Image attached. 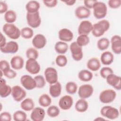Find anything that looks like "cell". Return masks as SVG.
<instances>
[{"mask_svg": "<svg viewBox=\"0 0 121 121\" xmlns=\"http://www.w3.org/2000/svg\"><path fill=\"white\" fill-rule=\"evenodd\" d=\"M45 80L50 85L58 81V73L57 70L53 67H48L44 70Z\"/></svg>", "mask_w": 121, "mask_h": 121, "instance_id": "cell-8", "label": "cell"}, {"mask_svg": "<svg viewBox=\"0 0 121 121\" xmlns=\"http://www.w3.org/2000/svg\"><path fill=\"white\" fill-rule=\"evenodd\" d=\"M100 113L102 116L110 120H114L119 116L118 110L111 106L107 105L103 107L100 110Z\"/></svg>", "mask_w": 121, "mask_h": 121, "instance_id": "cell-4", "label": "cell"}, {"mask_svg": "<svg viewBox=\"0 0 121 121\" xmlns=\"http://www.w3.org/2000/svg\"><path fill=\"white\" fill-rule=\"evenodd\" d=\"M3 74L4 76L9 79H12L15 78V77H16L17 75L16 72L10 69H9L3 72Z\"/></svg>", "mask_w": 121, "mask_h": 121, "instance_id": "cell-45", "label": "cell"}, {"mask_svg": "<svg viewBox=\"0 0 121 121\" xmlns=\"http://www.w3.org/2000/svg\"><path fill=\"white\" fill-rule=\"evenodd\" d=\"M59 106L63 110H69L73 104V98L69 95L62 96L59 101Z\"/></svg>", "mask_w": 121, "mask_h": 121, "instance_id": "cell-15", "label": "cell"}, {"mask_svg": "<svg viewBox=\"0 0 121 121\" xmlns=\"http://www.w3.org/2000/svg\"><path fill=\"white\" fill-rule=\"evenodd\" d=\"M62 2L65 3L67 5L72 6L76 2V0H62Z\"/></svg>", "mask_w": 121, "mask_h": 121, "instance_id": "cell-52", "label": "cell"}, {"mask_svg": "<svg viewBox=\"0 0 121 121\" xmlns=\"http://www.w3.org/2000/svg\"><path fill=\"white\" fill-rule=\"evenodd\" d=\"M90 42L89 37L87 35H80L77 38L76 43L77 44L81 46H85L88 44Z\"/></svg>", "mask_w": 121, "mask_h": 121, "instance_id": "cell-36", "label": "cell"}, {"mask_svg": "<svg viewBox=\"0 0 121 121\" xmlns=\"http://www.w3.org/2000/svg\"><path fill=\"white\" fill-rule=\"evenodd\" d=\"M59 39L62 42H70L73 39V34L69 29L62 28L58 32Z\"/></svg>", "mask_w": 121, "mask_h": 121, "instance_id": "cell-20", "label": "cell"}, {"mask_svg": "<svg viewBox=\"0 0 121 121\" xmlns=\"http://www.w3.org/2000/svg\"><path fill=\"white\" fill-rule=\"evenodd\" d=\"M26 69L31 74H37L40 70V65L37 60L34 59H29L26 60Z\"/></svg>", "mask_w": 121, "mask_h": 121, "instance_id": "cell-10", "label": "cell"}, {"mask_svg": "<svg viewBox=\"0 0 121 121\" xmlns=\"http://www.w3.org/2000/svg\"><path fill=\"white\" fill-rule=\"evenodd\" d=\"M26 20L28 25L32 28L39 27L41 23V18L39 11L35 13H28L26 14Z\"/></svg>", "mask_w": 121, "mask_h": 121, "instance_id": "cell-6", "label": "cell"}, {"mask_svg": "<svg viewBox=\"0 0 121 121\" xmlns=\"http://www.w3.org/2000/svg\"><path fill=\"white\" fill-rule=\"evenodd\" d=\"M21 36L24 39H30L34 35L33 30L29 27H25L20 30Z\"/></svg>", "mask_w": 121, "mask_h": 121, "instance_id": "cell-35", "label": "cell"}, {"mask_svg": "<svg viewBox=\"0 0 121 121\" xmlns=\"http://www.w3.org/2000/svg\"><path fill=\"white\" fill-rule=\"evenodd\" d=\"M0 13L2 14L4 13H6L8 11V6L7 4L5 1H0Z\"/></svg>", "mask_w": 121, "mask_h": 121, "instance_id": "cell-50", "label": "cell"}, {"mask_svg": "<svg viewBox=\"0 0 121 121\" xmlns=\"http://www.w3.org/2000/svg\"><path fill=\"white\" fill-rule=\"evenodd\" d=\"M0 70L4 72L7 69H10V65L9 63L6 60H1L0 62Z\"/></svg>", "mask_w": 121, "mask_h": 121, "instance_id": "cell-46", "label": "cell"}, {"mask_svg": "<svg viewBox=\"0 0 121 121\" xmlns=\"http://www.w3.org/2000/svg\"><path fill=\"white\" fill-rule=\"evenodd\" d=\"M12 88L6 84V80L1 78L0 83V95L1 97L5 98L11 94Z\"/></svg>", "mask_w": 121, "mask_h": 121, "instance_id": "cell-21", "label": "cell"}, {"mask_svg": "<svg viewBox=\"0 0 121 121\" xmlns=\"http://www.w3.org/2000/svg\"><path fill=\"white\" fill-rule=\"evenodd\" d=\"M86 65L87 68L89 70L93 71H96L100 68L101 63L97 58L93 57L88 60Z\"/></svg>", "mask_w": 121, "mask_h": 121, "instance_id": "cell-26", "label": "cell"}, {"mask_svg": "<svg viewBox=\"0 0 121 121\" xmlns=\"http://www.w3.org/2000/svg\"><path fill=\"white\" fill-rule=\"evenodd\" d=\"M94 88L90 84H84L80 86L78 90V95L82 99H86L90 97L93 94Z\"/></svg>", "mask_w": 121, "mask_h": 121, "instance_id": "cell-11", "label": "cell"}, {"mask_svg": "<svg viewBox=\"0 0 121 121\" xmlns=\"http://www.w3.org/2000/svg\"><path fill=\"white\" fill-rule=\"evenodd\" d=\"M13 118L16 121H25L26 120L27 115L24 111L18 110L14 113Z\"/></svg>", "mask_w": 121, "mask_h": 121, "instance_id": "cell-39", "label": "cell"}, {"mask_svg": "<svg viewBox=\"0 0 121 121\" xmlns=\"http://www.w3.org/2000/svg\"><path fill=\"white\" fill-rule=\"evenodd\" d=\"M35 103L33 100L30 98L25 99L20 104V107L24 111L28 112L34 108Z\"/></svg>", "mask_w": 121, "mask_h": 121, "instance_id": "cell-29", "label": "cell"}, {"mask_svg": "<svg viewBox=\"0 0 121 121\" xmlns=\"http://www.w3.org/2000/svg\"><path fill=\"white\" fill-rule=\"evenodd\" d=\"M60 112L59 108L55 105H51L49 106L47 110V113L49 116L52 118H54L58 116Z\"/></svg>", "mask_w": 121, "mask_h": 121, "instance_id": "cell-38", "label": "cell"}, {"mask_svg": "<svg viewBox=\"0 0 121 121\" xmlns=\"http://www.w3.org/2000/svg\"><path fill=\"white\" fill-rule=\"evenodd\" d=\"M65 88L66 92L70 95L75 94L78 89V85L77 84L73 81H69L66 84Z\"/></svg>", "mask_w": 121, "mask_h": 121, "instance_id": "cell-37", "label": "cell"}, {"mask_svg": "<svg viewBox=\"0 0 121 121\" xmlns=\"http://www.w3.org/2000/svg\"><path fill=\"white\" fill-rule=\"evenodd\" d=\"M26 91L21 86L16 85L12 87L11 95L15 101H21L26 97Z\"/></svg>", "mask_w": 121, "mask_h": 121, "instance_id": "cell-12", "label": "cell"}, {"mask_svg": "<svg viewBox=\"0 0 121 121\" xmlns=\"http://www.w3.org/2000/svg\"><path fill=\"white\" fill-rule=\"evenodd\" d=\"M4 19L7 23L13 24L17 19L16 13L13 10H8L4 15Z\"/></svg>", "mask_w": 121, "mask_h": 121, "instance_id": "cell-33", "label": "cell"}, {"mask_svg": "<svg viewBox=\"0 0 121 121\" xmlns=\"http://www.w3.org/2000/svg\"><path fill=\"white\" fill-rule=\"evenodd\" d=\"M26 55L28 59H34L36 60L39 56V53L36 48L31 47L27 49Z\"/></svg>", "mask_w": 121, "mask_h": 121, "instance_id": "cell-40", "label": "cell"}, {"mask_svg": "<svg viewBox=\"0 0 121 121\" xmlns=\"http://www.w3.org/2000/svg\"><path fill=\"white\" fill-rule=\"evenodd\" d=\"M113 70L111 68L108 67H104L101 69L100 74L101 77L105 79L109 75L113 73Z\"/></svg>", "mask_w": 121, "mask_h": 121, "instance_id": "cell-43", "label": "cell"}, {"mask_svg": "<svg viewBox=\"0 0 121 121\" xmlns=\"http://www.w3.org/2000/svg\"><path fill=\"white\" fill-rule=\"evenodd\" d=\"M55 62L58 66L60 67H63L67 65L68 63V60L66 56L63 54H60L56 57Z\"/></svg>", "mask_w": 121, "mask_h": 121, "instance_id": "cell-41", "label": "cell"}, {"mask_svg": "<svg viewBox=\"0 0 121 121\" xmlns=\"http://www.w3.org/2000/svg\"><path fill=\"white\" fill-rule=\"evenodd\" d=\"M111 48L112 52L116 54L121 53V38L119 35H114L111 39Z\"/></svg>", "mask_w": 121, "mask_h": 121, "instance_id": "cell-18", "label": "cell"}, {"mask_svg": "<svg viewBox=\"0 0 121 121\" xmlns=\"http://www.w3.org/2000/svg\"><path fill=\"white\" fill-rule=\"evenodd\" d=\"M39 104L42 107L49 106L52 103V99L49 95L46 94H43L40 95L38 99Z\"/></svg>", "mask_w": 121, "mask_h": 121, "instance_id": "cell-32", "label": "cell"}, {"mask_svg": "<svg viewBox=\"0 0 121 121\" xmlns=\"http://www.w3.org/2000/svg\"><path fill=\"white\" fill-rule=\"evenodd\" d=\"M24 64L23 58L19 55L13 57L10 60L11 67L15 70H19L23 68Z\"/></svg>", "mask_w": 121, "mask_h": 121, "instance_id": "cell-23", "label": "cell"}, {"mask_svg": "<svg viewBox=\"0 0 121 121\" xmlns=\"http://www.w3.org/2000/svg\"><path fill=\"white\" fill-rule=\"evenodd\" d=\"M6 39L5 37L2 35V34L0 33V47H2L4 46L6 44Z\"/></svg>", "mask_w": 121, "mask_h": 121, "instance_id": "cell-51", "label": "cell"}, {"mask_svg": "<svg viewBox=\"0 0 121 121\" xmlns=\"http://www.w3.org/2000/svg\"><path fill=\"white\" fill-rule=\"evenodd\" d=\"M93 77V73L87 69H82L78 73V78L82 81L88 82L92 80Z\"/></svg>", "mask_w": 121, "mask_h": 121, "instance_id": "cell-28", "label": "cell"}, {"mask_svg": "<svg viewBox=\"0 0 121 121\" xmlns=\"http://www.w3.org/2000/svg\"><path fill=\"white\" fill-rule=\"evenodd\" d=\"M96 1V0H85L84 1V6L89 9H93L94 4Z\"/></svg>", "mask_w": 121, "mask_h": 121, "instance_id": "cell-49", "label": "cell"}, {"mask_svg": "<svg viewBox=\"0 0 121 121\" xmlns=\"http://www.w3.org/2000/svg\"><path fill=\"white\" fill-rule=\"evenodd\" d=\"M43 2L46 7L48 8H53L55 7L58 3V1L56 0H43Z\"/></svg>", "mask_w": 121, "mask_h": 121, "instance_id": "cell-48", "label": "cell"}, {"mask_svg": "<svg viewBox=\"0 0 121 121\" xmlns=\"http://www.w3.org/2000/svg\"><path fill=\"white\" fill-rule=\"evenodd\" d=\"M75 108L77 112H84L86 111L88 109V104L85 99L81 98L77 101Z\"/></svg>", "mask_w": 121, "mask_h": 121, "instance_id": "cell-27", "label": "cell"}, {"mask_svg": "<svg viewBox=\"0 0 121 121\" xmlns=\"http://www.w3.org/2000/svg\"><path fill=\"white\" fill-rule=\"evenodd\" d=\"M69 46L68 44L62 41L57 42L54 45V49L57 53L60 54H65L68 51Z\"/></svg>", "mask_w": 121, "mask_h": 121, "instance_id": "cell-31", "label": "cell"}, {"mask_svg": "<svg viewBox=\"0 0 121 121\" xmlns=\"http://www.w3.org/2000/svg\"><path fill=\"white\" fill-rule=\"evenodd\" d=\"M108 6L110 8L115 9L119 8L121 5V0H109L108 2Z\"/></svg>", "mask_w": 121, "mask_h": 121, "instance_id": "cell-44", "label": "cell"}, {"mask_svg": "<svg viewBox=\"0 0 121 121\" xmlns=\"http://www.w3.org/2000/svg\"><path fill=\"white\" fill-rule=\"evenodd\" d=\"M2 29L4 33L9 38L12 39H17L21 35L20 30L13 24H5L3 26Z\"/></svg>", "mask_w": 121, "mask_h": 121, "instance_id": "cell-2", "label": "cell"}, {"mask_svg": "<svg viewBox=\"0 0 121 121\" xmlns=\"http://www.w3.org/2000/svg\"><path fill=\"white\" fill-rule=\"evenodd\" d=\"M22 86L26 90H31L36 87V82L34 79L29 75H24L20 78Z\"/></svg>", "mask_w": 121, "mask_h": 121, "instance_id": "cell-9", "label": "cell"}, {"mask_svg": "<svg viewBox=\"0 0 121 121\" xmlns=\"http://www.w3.org/2000/svg\"><path fill=\"white\" fill-rule=\"evenodd\" d=\"M110 45L109 40L105 37L100 38L97 43V46L98 49L100 51H104L107 49Z\"/></svg>", "mask_w": 121, "mask_h": 121, "instance_id": "cell-34", "label": "cell"}, {"mask_svg": "<svg viewBox=\"0 0 121 121\" xmlns=\"http://www.w3.org/2000/svg\"><path fill=\"white\" fill-rule=\"evenodd\" d=\"M32 43L35 48L41 49L46 45L47 40L45 37L43 35L38 34L36 35L33 38Z\"/></svg>", "mask_w": 121, "mask_h": 121, "instance_id": "cell-17", "label": "cell"}, {"mask_svg": "<svg viewBox=\"0 0 121 121\" xmlns=\"http://www.w3.org/2000/svg\"><path fill=\"white\" fill-rule=\"evenodd\" d=\"M106 82L109 85L117 90L121 89V78L113 73L109 75L105 78Z\"/></svg>", "mask_w": 121, "mask_h": 121, "instance_id": "cell-13", "label": "cell"}, {"mask_svg": "<svg viewBox=\"0 0 121 121\" xmlns=\"http://www.w3.org/2000/svg\"><path fill=\"white\" fill-rule=\"evenodd\" d=\"M75 16L79 19H84L88 18L91 14L90 9H88L84 6H80L77 7L75 12Z\"/></svg>", "mask_w": 121, "mask_h": 121, "instance_id": "cell-22", "label": "cell"}, {"mask_svg": "<svg viewBox=\"0 0 121 121\" xmlns=\"http://www.w3.org/2000/svg\"><path fill=\"white\" fill-rule=\"evenodd\" d=\"M72 57L75 61H80L83 57L82 47L79 46L76 42L72 43L69 46Z\"/></svg>", "mask_w": 121, "mask_h": 121, "instance_id": "cell-7", "label": "cell"}, {"mask_svg": "<svg viewBox=\"0 0 121 121\" xmlns=\"http://www.w3.org/2000/svg\"><path fill=\"white\" fill-rule=\"evenodd\" d=\"M93 25L88 20H83L81 21L78 27V31L79 35H88L92 30Z\"/></svg>", "mask_w": 121, "mask_h": 121, "instance_id": "cell-16", "label": "cell"}, {"mask_svg": "<svg viewBox=\"0 0 121 121\" xmlns=\"http://www.w3.org/2000/svg\"><path fill=\"white\" fill-rule=\"evenodd\" d=\"M61 85L57 81V82L51 84L49 87V93L51 96L53 98L59 97L61 93Z\"/></svg>", "mask_w": 121, "mask_h": 121, "instance_id": "cell-24", "label": "cell"}, {"mask_svg": "<svg viewBox=\"0 0 121 121\" xmlns=\"http://www.w3.org/2000/svg\"><path fill=\"white\" fill-rule=\"evenodd\" d=\"M116 97V92L111 89L103 90L99 95V100L103 104H109L112 102Z\"/></svg>", "mask_w": 121, "mask_h": 121, "instance_id": "cell-5", "label": "cell"}, {"mask_svg": "<svg viewBox=\"0 0 121 121\" xmlns=\"http://www.w3.org/2000/svg\"><path fill=\"white\" fill-rule=\"evenodd\" d=\"M101 61L104 65L111 64L114 60L113 54L109 51H106L101 54L100 57Z\"/></svg>", "mask_w": 121, "mask_h": 121, "instance_id": "cell-25", "label": "cell"}, {"mask_svg": "<svg viewBox=\"0 0 121 121\" xmlns=\"http://www.w3.org/2000/svg\"><path fill=\"white\" fill-rule=\"evenodd\" d=\"M110 26V22L106 19H102L93 25L92 33L96 37L102 36L105 32L108 30Z\"/></svg>", "mask_w": 121, "mask_h": 121, "instance_id": "cell-1", "label": "cell"}, {"mask_svg": "<svg viewBox=\"0 0 121 121\" xmlns=\"http://www.w3.org/2000/svg\"><path fill=\"white\" fill-rule=\"evenodd\" d=\"M0 119L2 121H10L11 120V115L9 112H4L1 113Z\"/></svg>", "mask_w": 121, "mask_h": 121, "instance_id": "cell-47", "label": "cell"}, {"mask_svg": "<svg viewBox=\"0 0 121 121\" xmlns=\"http://www.w3.org/2000/svg\"><path fill=\"white\" fill-rule=\"evenodd\" d=\"M34 79L36 82V87L38 88H42L44 87L46 84V81L45 79L43 76L41 75L36 76L35 77Z\"/></svg>", "mask_w": 121, "mask_h": 121, "instance_id": "cell-42", "label": "cell"}, {"mask_svg": "<svg viewBox=\"0 0 121 121\" xmlns=\"http://www.w3.org/2000/svg\"><path fill=\"white\" fill-rule=\"evenodd\" d=\"M93 9L94 16L96 19H102L106 16L107 8L103 2L97 1L94 4Z\"/></svg>", "mask_w": 121, "mask_h": 121, "instance_id": "cell-3", "label": "cell"}, {"mask_svg": "<svg viewBox=\"0 0 121 121\" xmlns=\"http://www.w3.org/2000/svg\"><path fill=\"white\" fill-rule=\"evenodd\" d=\"M45 115L44 110L41 107H37L32 110L30 117L33 121H42L44 119Z\"/></svg>", "mask_w": 121, "mask_h": 121, "instance_id": "cell-19", "label": "cell"}, {"mask_svg": "<svg viewBox=\"0 0 121 121\" xmlns=\"http://www.w3.org/2000/svg\"><path fill=\"white\" fill-rule=\"evenodd\" d=\"M40 8V3L35 0H30L26 5V9L28 13H35L38 11Z\"/></svg>", "mask_w": 121, "mask_h": 121, "instance_id": "cell-30", "label": "cell"}, {"mask_svg": "<svg viewBox=\"0 0 121 121\" xmlns=\"http://www.w3.org/2000/svg\"><path fill=\"white\" fill-rule=\"evenodd\" d=\"M18 43L14 41H9L3 47H0V51L4 53H15L18 50Z\"/></svg>", "mask_w": 121, "mask_h": 121, "instance_id": "cell-14", "label": "cell"}]
</instances>
